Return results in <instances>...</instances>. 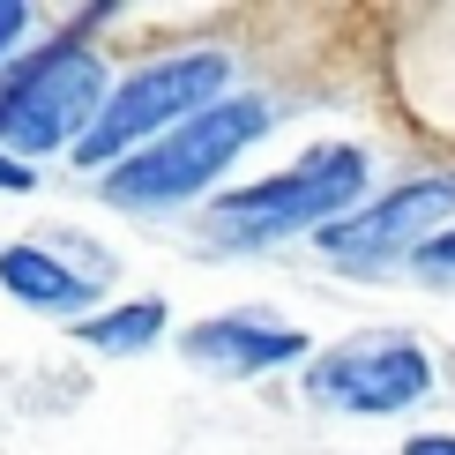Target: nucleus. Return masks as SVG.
I'll use <instances>...</instances> for the list:
<instances>
[{"mask_svg": "<svg viewBox=\"0 0 455 455\" xmlns=\"http://www.w3.org/2000/svg\"><path fill=\"white\" fill-rule=\"evenodd\" d=\"M261 135H269V98H232V90H224L217 105H202L195 120L172 127V135L142 142L135 157L112 164L105 202H120V210H172V202L217 187V172Z\"/></svg>", "mask_w": 455, "mask_h": 455, "instance_id": "1", "label": "nucleus"}, {"mask_svg": "<svg viewBox=\"0 0 455 455\" xmlns=\"http://www.w3.org/2000/svg\"><path fill=\"white\" fill-rule=\"evenodd\" d=\"M224 83H232V60L210 52V45H202V52H164V60L135 68L127 83L105 90L98 120H90L83 142H75V164H83V172H112V164L135 157L142 142L172 135L180 120H195L202 105H217Z\"/></svg>", "mask_w": 455, "mask_h": 455, "instance_id": "2", "label": "nucleus"}, {"mask_svg": "<svg viewBox=\"0 0 455 455\" xmlns=\"http://www.w3.org/2000/svg\"><path fill=\"white\" fill-rule=\"evenodd\" d=\"M358 195H366V149L329 142V149H307L299 164H283V172L224 195L210 210V224L232 246H269V239H299V232H321V224L351 217Z\"/></svg>", "mask_w": 455, "mask_h": 455, "instance_id": "3", "label": "nucleus"}, {"mask_svg": "<svg viewBox=\"0 0 455 455\" xmlns=\"http://www.w3.org/2000/svg\"><path fill=\"white\" fill-rule=\"evenodd\" d=\"M105 60L83 37H52L30 60H15L0 75V142L23 157H52V149L83 142V127L105 105Z\"/></svg>", "mask_w": 455, "mask_h": 455, "instance_id": "4", "label": "nucleus"}, {"mask_svg": "<svg viewBox=\"0 0 455 455\" xmlns=\"http://www.w3.org/2000/svg\"><path fill=\"white\" fill-rule=\"evenodd\" d=\"M307 395L321 411H351V419H395V411L433 395V358L395 329H366V336L314 358Z\"/></svg>", "mask_w": 455, "mask_h": 455, "instance_id": "5", "label": "nucleus"}, {"mask_svg": "<svg viewBox=\"0 0 455 455\" xmlns=\"http://www.w3.org/2000/svg\"><path fill=\"white\" fill-rule=\"evenodd\" d=\"M448 224H455V180L433 172V180H403L395 195L321 224L314 246L336 254V261H351V269H381V261H411L433 232H448Z\"/></svg>", "mask_w": 455, "mask_h": 455, "instance_id": "6", "label": "nucleus"}, {"mask_svg": "<svg viewBox=\"0 0 455 455\" xmlns=\"http://www.w3.org/2000/svg\"><path fill=\"white\" fill-rule=\"evenodd\" d=\"M180 351L195 358L202 373H224V381H254L269 366H291L307 358V336L291 321H269V314H210L180 336Z\"/></svg>", "mask_w": 455, "mask_h": 455, "instance_id": "7", "label": "nucleus"}, {"mask_svg": "<svg viewBox=\"0 0 455 455\" xmlns=\"http://www.w3.org/2000/svg\"><path fill=\"white\" fill-rule=\"evenodd\" d=\"M98 283H105V276L68 269V261L52 254V246H37V239L0 246V291L23 299V307H37V314H83L90 299H98Z\"/></svg>", "mask_w": 455, "mask_h": 455, "instance_id": "8", "label": "nucleus"}, {"mask_svg": "<svg viewBox=\"0 0 455 455\" xmlns=\"http://www.w3.org/2000/svg\"><path fill=\"white\" fill-rule=\"evenodd\" d=\"M164 299H127V307H105V314H83L75 321V344L83 351H105V358H127L142 344H157L164 336Z\"/></svg>", "mask_w": 455, "mask_h": 455, "instance_id": "9", "label": "nucleus"}, {"mask_svg": "<svg viewBox=\"0 0 455 455\" xmlns=\"http://www.w3.org/2000/svg\"><path fill=\"white\" fill-rule=\"evenodd\" d=\"M411 269H419V276H455V224H448V232H433L419 254H411Z\"/></svg>", "mask_w": 455, "mask_h": 455, "instance_id": "10", "label": "nucleus"}, {"mask_svg": "<svg viewBox=\"0 0 455 455\" xmlns=\"http://www.w3.org/2000/svg\"><path fill=\"white\" fill-rule=\"evenodd\" d=\"M30 30V8H15V0H0V52L15 45V37Z\"/></svg>", "mask_w": 455, "mask_h": 455, "instance_id": "11", "label": "nucleus"}, {"mask_svg": "<svg viewBox=\"0 0 455 455\" xmlns=\"http://www.w3.org/2000/svg\"><path fill=\"white\" fill-rule=\"evenodd\" d=\"M403 455H455V433H411Z\"/></svg>", "mask_w": 455, "mask_h": 455, "instance_id": "12", "label": "nucleus"}]
</instances>
